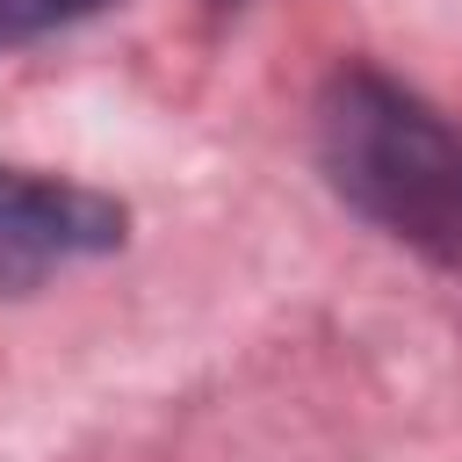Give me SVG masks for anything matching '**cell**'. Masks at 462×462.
Segmentation results:
<instances>
[{
  "label": "cell",
  "instance_id": "1",
  "mask_svg": "<svg viewBox=\"0 0 462 462\" xmlns=\"http://www.w3.org/2000/svg\"><path fill=\"white\" fill-rule=\"evenodd\" d=\"M318 166L339 202L383 224L390 238L462 260V130L397 79L354 65L325 87Z\"/></svg>",
  "mask_w": 462,
  "mask_h": 462
},
{
  "label": "cell",
  "instance_id": "2",
  "mask_svg": "<svg viewBox=\"0 0 462 462\" xmlns=\"http://www.w3.org/2000/svg\"><path fill=\"white\" fill-rule=\"evenodd\" d=\"M116 245H123V202L79 180L0 166V296H29L36 282L101 260Z\"/></svg>",
  "mask_w": 462,
  "mask_h": 462
},
{
  "label": "cell",
  "instance_id": "3",
  "mask_svg": "<svg viewBox=\"0 0 462 462\" xmlns=\"http://www.w3.org/2000/svg\"><path fill=\"white\" fill-rule=\"evenodd\" d=\"M101 7L108 0H0V51L7 43H29V36H51L65 22H87Z\"/></svg>",
  "mask_w": 462,
  "mask_h": 462
}]
</instances>
